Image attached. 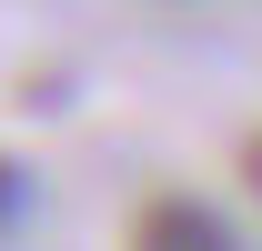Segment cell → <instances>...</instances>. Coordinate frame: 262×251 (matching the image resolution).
<instances>
[{
  "label": "cell",
  "mask_w": 262,
  "mask_h": 251,
  "mask_svg": "<svg viewBox=\"0 0 262 251\" xmlns=\"http://www.w3.org/2000/svg\"><path fill=\"white\" fill-rule=\"evenodd\" d=\"M131 251H242V241H232V221L212 211V201H192V191H162L151 211L131 221Z\"/></svg>",
  "instance_id": "1"
},
{
  "label": "cell",
  "mask_w": 262,
  "mask_h": 251,
  "mask_svg": "<svg viewBox=\"0 0 262 251\" xmlns=\"http://www.w3.org/2000/svg\"><path fill=\"white\" fill-rule=\"evenodd\" d=\"M20 201H31V171H20V161L0 151V221H20Z\"/></svg>",
  "instance_id": "2"
}]
</instances>
